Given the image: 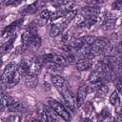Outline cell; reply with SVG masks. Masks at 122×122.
Segmentation results:
<instances>
[{
	"label": "cell",
	"instance_id": "1",
	"mask_svg": "<svg viewBox=\"0 0 122 122\" xmlns=\"http://www.w3.org/2000/svg\"><path fill=\"white\" fill-rule=\"evenodd\" d=\"M48 104L51 108V110L53 112H55L57 113V115L60 116L65 121H70L71 119V116L70 112L66 110L65 107H63V105H61L56 100H54L52 98H48Z\"/></svg>",
	"mask_w": 122,
	"mask_h": 122
},
{
	"label": "cell",
	"instance_id": "2",
	"mask_svg": "<svg viewBox=\"0 0 122 122\" xmlns=\"http://www.w3.org/2000/svg\"><path fill=\"white\" fill-rule=\"evenodd\" d=\"M109 42L106 40V39H96L94 41V43L90 47V53H91V56L92 55H98L102 52L105 51V49L106 47L108 46Z\"/></svg>",
	"mask_w": 122,
	"mask_h": 122
},
{
	"label": "cell",
	"instance_id": "3",
	"mask_svg": "<svg viewBox=\"0 0 122 122\" xmlns=\"http://www.w3.org/2000/svg\"><path fill=\"white\" fill-rule=\"evenodd\" d=\"M62 96H63V99L65 101V104L66 106L71 111V112H74L75 111V108L77 106V101H76V97L74 96V94L70 91V90H64L62 92H60Z\"/></svg>",
	"mask_w": 122,
	"mask_h": 122
},
{
	"label": "cell",
	"instance_id": "4",
	"mask_svg": "<svg viewBox=\"0 0 122 122\" xmlns=\"http://www.w3.org/2000/svg\"><path fill=\"white\" fill-rule=\"evenodd\" d=\"M42 60L44 62L53 63V64L58 65V66H66L68 64L67 61H66V58L64 56L53 54V53H45L42 56Z\"/></svg>",
	"mask_w": 122,
	"mask_h": 122
},
{
	"label": "cell",
	"instance_id": "5",
	"mask_svg": "<svg viewBox=\"0 0 122 122\" xmlns=\"http://www.w3.org/2000/svg\"><path fill=\"white\" fill-rule=\"evenodd\" d=\"M17 69H18V65L14 64V63L8 64L3 71V74H2V83L8 82L13 76V74L17 71Z\"/></svg>",
	"mask_w": 122,
	"mask_h": 122
},
{
	"label": "cell",
	"instance_id": "6",
	"mask_svg": "<svg viewBox=\"0 0 122 122\" xmlns=\"http://www.w3.org/2000/svg\"><path fill=\"white\" fill-rule=\"evenodd\" d=\"M51 81H52V84L54 85V87H55L57 90H59L60 92H62V91L68 89L67 81H66L62 76H60V75H58V74L52 75Z\"/></svg>",
	"mask_w": 122,
	"mask_h": 122
},
{
	"label": "cell",
	"instance_id": "7",
	"mask_svg": "<svg viewBox=\"0 0 122 122\" xmlns=\"http://www.w3.org/2000/svg\"><path fill=\"white\" fill-rule=\"evenodd\" d=\"M42 61L39 57H34L30 61V74L37 75L39 73V71L41 70V67H42Z\"/></svg>",
	"mask_w": 122,
	"mask_h": 122
},
{
	"label": "cell",
	"instance_id": "8",
	"mask_svg": "<svg viewBox=\"0 0 122 122\" xmlns=\"http://www.w3.org/2000/svg\"><path fill=\"white\" fill-rule=\"evenodd\" d=\"M20 74H19V72L18 71H16L14 74H13V76L8 81V82H6V83H2V89H3V91L4 90H8V89H11V88H13L14 86H16L18 83H19V81H20Z\"/></svg>",
	"mask_w": 122,
	"mask_h": 122
},
{
	"label": "cell",
	"instance_id": "9",
	"mask_svg": "<svg viewBox=\"0 0 122 122\" xmlns=\"http://www.w3.org/2000/svg\"><path fill=\"white\" fill-rule=\"evenodd\" d=\"M87 94H88V87L87 86H81L78 88V91H77V96H76V101H77V106L80 107L86 97H87Z\"/></svg>",
	"mask_w": 122,
	"mask_h": 122
},
{
	"label": "cell",
	"instance_id": "10",
	"mask_svg": "<svg viewBox=\"0 0 122 122\" xmlns=\"http://www.w3.org/2000/svg\"><path fill=\"white\" fill-rule=\"evenodd\" d=\"M30 62L22 60L18 65V69H17V71L19 72V74L27 76L28 74H30Z\"/></svg>",
	"mask_w": 122,
	"mask_h": 122
},
{
	"label": "cell",
	"instance_id": "11",
	"mask_svg": "<svg viewBox=\"0 0 122 122\" xmlns=\"http://www.w3.org/2000/svg\"><path fill=\"white\" fill-rule=\"evenodd\" d=\"M37 114H38V118L42 122H51V117H50V113H49L47 108H45V106L41 105L37 108Z\"/></svg>",
	"mask_w": 122,
	"mask_h": 122
},
{
	"label": "cell",
	"instance_id": "12",
	"mask_svg": "<svg viewBox=\"0 0 122 122\" xmlns=\"http://www.w3.org/2000/svg\"><path fill=\"white\" fill-rule=\"evenodd\" d=\"M99 12H100V7L99 6H87L84 9H82V13L85 14L86 17L97 16V14Z\"/></svg>",
	"mask_w": 122,
	"mask_h": 122
},
{
	"label": "cell",
	"instance_id": "13",
	"mask_svg": "<svg viewBox=\"0 0 122 122\" xmlns=\"http://www.w3.org/2000/svg\"><path fill=\"white\" fill-rule=\"evenodd\" d=\"M92 67V61L91 59H80L76 62V69L78 71H87Z\"/></svg>",
	"mask_w": 122,
	"mask_h": 122
},
{
	"label": "cell",
	"instance_id": "14",
	"mask_svg": "<svg viewBox=\"0 0 122 122\" xmlns=\"http://www.w3.org/2000/svg\"><path fill=\"white\" fill-rule=\"evenodd\" d=\"M33 32H35V29L28 30H26V31L22 34V44H23V47H24V48L30 46V43L31 37H32V35H33Z\"/></svg>",
	"mask_w": 122,
	"mask_h": 122
},
{
	"label": "cell",
	"instance_id": "15",
	"mask_svg": "<svg viewBox=\"0 0 122 122\" xmlns=\"http://www.w3.org/2000/svg\"><path fill=\"white\" fill-rule=\"evenodd\" d=\"M23 22V19H19V20H16V21H14L13 23H11L10 25H9L4 30H3V36H6V35H8V36H10V34H12L13 32H14V30H15V29L21 24Z\"/></svg>",
	"mask_w": 122,
	"mask_h": 122
},
{
	"label": "cell",
	"instance_id": "16",
	"mask_svg": "<svg viewBox=\"0 0 122 122\" xmlns=\"http://www.w3.org/2000/svg\"><path fill=\"white\" fill-rule=\"evenodd\" d=\"M7 109L10 112H22V111L25 110V105L22 102L16 100L13 103H11L10 105H9Z\"/></svg>",
	"mask_w": 122,
	"mask_h": 122
},
{
	"label": "cell",
	"instance_id": "17",
	"mask_svg": "<svg viewBox=\"0 0 122 122\" xmlns=\"http://www.w3.org/2000/svg\"><path fill=\"white\" fill-rule=\"evenodd\" d=\"M15 39H16V33L13 34V35L10 37V40H8L6 43H4V44L2 45V47H1V53H2V55L8 53V52L11 50V48H12V46H13V42L15 41Z\"/></svg>",
	"mask_w": 122,
	"mask_h": 122
},
{
	"label": "cell",
	"instance_id": "18",
	"mask_svg": "<svg viewBox=\"0 0 122 122\" xmlns=\"http://www.w3.org/2000/svg\"><path fill=\"white\" fill-rule=\"evenodd\" d=\"M25 83L29 88H35L38 84V78L37 75L34 74H28L25 78Z\"/></svg>",
	"mask_w": 122,
	"mask_h": 122
},
{
	"label": "cell",
	"instance_id": "19",
	"mask_svg": "<svg viewBox=\"0 0 122 122\" xmlns=\"http://www.w3.org/2000/svg\"><path fill=\"white\" fill-rule=\"evenodd\" d=\"M102 63L106 66H110V67H112L115 69V67L117 66V64H119V62L117 61V59L114 57V56H112V55H107L103 58L102 60Z\"/></svg>",
	"mask_w": 122,
	"mask_h": 122
},
{
	"label": "cell",
	"instance_id": "20",
	"mask_svg": "<svg viewBox=\"0 0 122 122\" xmlns=\"http://www.w3.org/2000/svg\"><path fill=\"white\" fill-rule=\"evenodd\" d=\"M102 80V73L97 71H93L90 76H89V82L91 84H97V83H100Z\"/></svg>",
	"mask_w": 122,
	"mask_h": 122
},
{
	"label": "cell",
	"instance_id": "21",
	"mask_svg": "<svg viewBox=\"0 0 122 122\" xmlns=\"http://www.w3.org/2000/svg\"><path fill=\"white\" fill-rule=\"evenodd\" d=\"M76 13H77L76 10H69V11H67V12L65 13V15L63 16V23H62L61 25H62L63 27H65L68 23H70V22L75 17Z\"/></svg>",
	"mask_w": 122,
	"mask_h": 122
},
{
	"label": "cell",
	"instance_id": "22",
	"mask_svg": "<svg viewBox=\"0 0 122 122\" xmlns=\"http://www.w3.org/2000/svg\"><path fill=\"white\" fill-rule=\"evenodd\" d=\"M96 22H97V16H88V17H86V19L82 22V24H80L79 26H81V27L86 26L87 28H91V27L93 26Z\"/></svg>",
	"mask_w": 122,
	"mask_h": 122
},
{
	"label": "cell",
	"instance_id": "23",
	"mask_svg": "<svg viewBox=\"0 0 122 122\" xmlns=\"http://www.w3.org/2000/svg\"><path fill=\"white\" fill-rule=\"evenodd\" d=\"M63 28H64V27H63L62 25H52L51 28V30H50V35H51V37H56V36H58V35L62 32Z\"/></svg>",
	"mask_w": 122,
	"mask_h": 122
},
{
	"label": "cell",
	"instance_id": "24",
	"mask_svg": "<svg viewBox=\"0 0 122 122\" xmlns=\"http://www.w3.org/2000/svg\"><path fill=\"white\" fill-rule=\"evenodd\" d=\"M41 43H42V41H41L40 36L36 33V31H35V32H33V35H32V37H31V40H30V46L34 47V48H39V47L41 46Z\"/></svg>",
	"mask_w": 122,
	"mask_h": 122
},
{
	"label": "cell",
	"instance_id": "25",
	"mask_svg": "<svg viewBox=\"0 0 122 122\" xmlns=\"http://www.w3.org/2000/svg\"><path fill=\"white\" fill-rule=\"evenodd\" d=\"M51 12L49 10H44L40 15H39V20H40V23L41 24H45L51 17Z\"/></svg>",
	"mask_w": 122,
	"mask_h": 122
},
{
	"label": "cell",
	"instance_id": "26",
	"mask_svg": "<svg viewBox=\"0 0 122 122\" xmlns=\"http://www.w3.org/2000/svg\"><path fill=\"white\" fill-rule=\"evenodd\" d=\"M109 100H110V103L112 106H118L119 105V102H120V99H119V96H118V92H113L110 95Z\"/></svg>",
	"mask_w": 122,
	"mask_h": 122
},
{
	"label": "cell",
	"instance_id": "27",
	"mask_svg": "<svg viewBox=\"0 0 122 122\" xmlns=\"http://www.w3.org/2000/svg\"><path fill=\"white\" fill-rule=\"evenodd\" d=\"M113 28H114V21L113 20H107L102 25V29L104 30H112Z\"/></svg>",
	"mask_w": 122,
	"mask_h": 122
},
{
	"label": "cell",
	"instance_id": "28",
	"mask_svg": "<svg viewBox=\"0 0 122 122\" xmlns=\"http://www.w3.org/2000/svg\"><path fill=\"white\" fill-rule=\"evenodd\" d=\"M109 114H110L109 109H108V108H104V109L101 111V112H100V114H99V116H98V121L105 120V119L109 116Z\"/></svg>",
	"mask_w": 122,
	"mask_h": 122
},
{
	"label": "cell",
	"instance_id": "29",
	"mask_svg": "<svg viewBox=\"0 0 122 122\" xmlns=\"http://www.w3.org/2000/svg\"><path fill=\"white\" fill-rule=\"evenodd\" d=\"M65 58H66V61H67L68 64H72V63H74L75 60H76L75 54H73V53H69Z\"/></svg>",
	"mask_w": 122,
	"mask_h": 122
},
{
	"label": "cell",
	"instance_id": "30",
	"mask_svg": "<svg viewBox=\"0 0 122 122\" xmlns=\"http://www.w3.org/2000/svg\"><path fill=\"white\" fill-rule=\"evenodd\" d=\"M112 8L113 10H121L122 9V1H115L112 4Z\"/></svg>",
	"mask_w": 122,
	"mask_h": 122
},
{
	"label": "cell",
	"instance_id": "31",
	"mask_svg": "<svg viewBox=\"0 0 122 122\" xmlns=\"http://www.w3.org/2000/svg\"><path fill=\"white\" fill-rule=\"evenodd\" d=\"M9 122H20V117L16 114L9 116Z\"/></svg>",
	"mask_w": 122,
	"mask_h": 122
},
{
	"label": "cell",
	"instance_id": "32",
	"mask_svg": "<svg viewBox=\"0 0 122 122\" xmlns=\"http://www.w3.org/2000/svg\"><path fill=\"white\" fill-rule=\"evenodd\" d=\"M115 86H116V90H117L120 93H122V78H120L119 80H117Z\"/></svg>",
	"mask_w": 122,
	"mask_h": 122
},
{
	"label": "cell",
	"instance_id": "33",
	"mask_svg": "<svg viewBox=\"0 0 122 122\" xmlns=\"http://www.w3.org/2000/svg\"><path fill=\"white\" fill-rule=\"evenodd\" d=\"M81 122H93V120H92V118L90 117V116H85L84 118H82Z\"/></svg>",
	"mask_w": 122,
	"mask_h": 122
},
{
	"label": "cell",
	"instance_id": "34",
	"mask_svg": "<svg viewBox=\"0 0 122 122\" xmlns=\"http://www.w3.org/2000/svg\"><path fill=\"white\" fill-rule=\"evenodd\" d=\"M116 52L119 53V54H121V56H122V42L117 46V48H116Z\"/></svg>",
	"mask_w": 122,
	"mask_h": 122
},
{
	"label": "cell",
	"instance_id": "35",
	"mask_svg": "<svg viewBox=\"0 0 122 122\" xmlns=\"http://www.w3.org/2000/svg\"><path fill=\"white\" fill-rule=\"evenodd\" d=\"M43 86H44V89H45L46 91H50V90H51V86H50V84H49V83L45 82Z\"/></svg>",
	"mask_w": 122,
	"mask_h": 122
},
{
	"label": "cell",
	"instance_id": "36",
	"mask_svg": "<svg viewBox=\"0 0 122 122\" xmlns=\"http://www.w3.org/2000/svg\"><path fill=\"white\" fill-rule=\"evenodd\" d=\"M117 122H122V113H120V114H119V116H118V120H117Z\"/></svg>",
	"mask_w": 122,
	"mask_h": 122
},
{
	"label": "cell",
	"instance_id": "37",
	"mask_svg": "<svg viewBox=\"0 0 122 122\" xmlns=\"http://www.w3.org/2000/svg\"><path fill=\"white\" fill-rule=\"evenodd\" d=\"M32 122H42L39 118H34V119H32Z\"/></svg>",
	"mask_w": 122,
	"mask_h": 122
},
{
	"label": "cell",
	"instance_id": "38",
	"mask_svg": "<svg viewBox=\"0 0 122 122\" xmlns=\"http://www.w3.org/2000/svg\"><path fill=\"white\" fill-rule=\"evenodd\" d=\"M119 66H120V67H122V57H121V60L119 61Z\"/></svg>",
	"mask_w": 122,
	"mask_h": 122
}]
</instances>
